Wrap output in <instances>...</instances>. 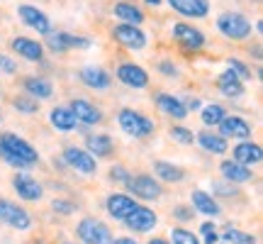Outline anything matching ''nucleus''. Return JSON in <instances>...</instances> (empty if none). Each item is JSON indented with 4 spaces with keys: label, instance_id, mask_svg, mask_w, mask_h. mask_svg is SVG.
<instances>
[{
    "label": "nucleus",
    "instance_id": "obj_46",
    "mask_svg": "<svg viewBox=\"0 0 263 244\" xmlns=\"http://www.w3.org/2000/svg\"><path fill=\"white\" fill-rule=\"evenodd\" d=\"M110 244H139V242H134L132 237H117V239H112Z\"/></svg>",
    "mask_w": 263,
    "mask_h": 244
},
{
    "label": "nucleus",
    "instance_id": "obj_1",
    "mask_svg": "<svg viewBox=\"0 0 263 244\" xmlns=\"http://www.w3.org/2000/svg\"><path fill=\"white\" fill-rule=\"evenodd\" d=\"M0 159L10 164L12 169H29L39 161V154L27 140H22L12 132H5L0 137Z\"/></svg>",
    "mask_w": 263,
    "mask_h": 244
},
{
    "label": "nucleus",
    "instance_id": "obj_6",
    "mask_svg": "<svg viewBox=\"0 0 263 244\" xmlns=\"http://www.w3.org/2000/svg\"><path fill=\"white\" fill-rule=\"evenodd\" d=\"M124 186L132 190V196L139 198V200H159L161 198V183L154 176H146V173H141V176H132Z\"/></svg>",
    "mask_w": 263,
    "mask_h": 244
},
{
    "label": "nucleus",
    "instance_id": "obj_23",
    "mask_svg": "<svg viewBox=\"0 0 263 244\" xmlns=\"http://www.w3.org/2000/svg\"><path fill=\"white\" fill-rule=\"evenodd\" d=\"M190 203H193V210L202 213V215L217 217L222 213V210H219V203H217L207 190H193V193H190Z\"/></svg>",
    "mask_w": 263,
    "mask_h": 244
},
{
    "label": "nucleus",
    "instance_id": "obj_16",
    "mask_svg": "<svg viewBox=\"0 0 263 244\" xmlns=\"http://www.w3.org/2000/svg\"><path fill=\"white\" fill-rule=\"evenodd\" d=\"M17 12H20V18H22V22H25L27 27L37 29V34H47V32H51L49 18L39 8H34V5H20Z\"/></svg>",
    "mask_w": 263,
    "mask_h": 244
},
{
    "label": "nucleus",
    "instance_id": "obj_30",
    "mask_svg": "<svg viewBox=\"0 0 263 244\" xmlns=\"http://www.w3.org/2000/svg\"><path fill=\"white\" fill-rule=\"evenodd\" d=\"M49 120H51V125H54L59 132H71V130H76V125H78L73 113H71L68 108H54V110L49 113Z\"/></svg>",
    "mask_w": 263,
    "mask_h": 244
},
{
    "label": "nucleus",
    "instance_id": "obj_36",
    "mask_svg": "<svg viewBox=\"0 0 263 244\" xmlns=\"http://www.w3.org/2000/svg\"><path fill=\"white\" fill-rule=\"evenodd\" d=\"M171 140H176L178 144H193L195 142V134L188 127H180V125H173L171 127Z\"/></svg>",
    "mask_w": 263,
    "mask_h": 244
},
{
    "label": "nucleus",
    "instance_id": "obj_11",
    "mask_svg": "<svg viewBox=\"0 0 263 244\" xmlns=\"http://www.w3.org/2000/svg\"><path fill=\"white\" fill-rule=\"evenodd\" d=\"M47 37V47L51 49V51H57V54H64L66 49L71 47H90V42L83 37H73V34H68V32H47L44 34Z\"/></svg>",
    "mask_w": 263,
    "mask_h": 244
},
{
    "label": "nucleus",
    "instance_id": "obj_22",
    "mask_svg": "<svg viewBox=\"0 0 263 244\" xmlns=\"http://www.w3.org/2000/svg\"><path fill=\"white\" fill-rule=\"evenodd\" d=\"M168 5L176 12L185 15V18H205L210 12V3L207 0H168Z\"/></svg>",
    "mask_w": 263,
    "mask_h": 244
},
{
    "label": "nucleus",
    "instance_id": "obj_26",
    "mask_svg": "<svg viewBox=\"0 0 263 244\" xmlns=\"http://www.w3.org/2000/svg\"><path fill=\"white\" fill-rule=\"evenodd\" d=\"M195 142L207 151V154H227V140L217 132H200L195 137Z\"/></svg>",
    "mask_w": 263,
    "mask_h": 244
},
{
    "label": "nucleus",
    "instance_id": "obj_39",
    "mask_svg": "<svg viewBox=\"0 0 263 244\" xmlns=\"http://www.w3.org/2000/svg\"><path fill=\"white\" fill-rule=\"evenodd\" d=\"M51 210L59 213V215H71L76 210V205L71 200H64V198H54V203H51Z\"/></svg>",
    "mask_w": 263,
    "mask_h": 244
},
{
    "label": "nucleus",
    "instance_id": "obj_13",
    "mask_svg": "<svg viewBox=\"0 0 263 244\" xmlns=\"http://www.w3.org/2000/svg\"><path fill=\"white\" fill-rule=\"evenodd\" d=\"M112 37L127 49H144L146 47V34L134 25H117L112 29Z\"/></svg>",
    "mask_w": 263,
    "mask_h": 244
},
{
    "label": "nucleus",
    "instance_id": "obj_31",
    "mask_svg": "<svg viewBox=\"0 0 263 244\" xmlns=\"http://www.w3.org/2000/svg\"><path fill=\"white\" fill-rule=\"evenodd\" d=\"M112 12L120 20H124V25H134V27H139L141 22H144V12H141L139 8L129 5V3H117Z\"/></svg>",
    "mask_w": 263,
    "mask_h": 244
},
{
    "label": "nucleus",
    "instance_id": "obj_38",
    "mask_svg": "<svg viewBox=\"0 0 263 244\" xmlns=\"http://www.w3.org/2000/svg\"><path fill=\"white\" fill-rule=\"evenodd\" d=\"M229 71L239 78V81H244V78H251V68L246 64H241L239 59H229Z\"/></svg>",
    "mask_w": 263,
    "mask_h": 244
},
{
    "label": "nucleus",
    "instance_id": "obj_9",
    "mask_svg": "<svg viewBox=\"0 0 263 244\" xmlns=\"http://www.w3.org/2000/svg\"><path fill=\"white\" fill-rule=\"evenodd\" d=\"M124 225L129 227V230H134V232H151L154 227L159 225V217H156V213L151 207L137 205V210L124 220Z\"/></svg>",
    "mask_w": 263,
    "mask_h": 244
},
{
    "label": "nucleus",
    "instance_id": "obj_49",
    "mask_svg": "<svg viewBox=\"0 0 263 244\" xmlns=\"http://www.w3.org/2000/svg\"><path fill=\"white\" fill-rule=\"evenodd\" d=\"M0 117H3V115H0Z\"/></svg>",
    "mask_w": 263,
    "mask_h": 244
},
{
    "label": "nucleus",
    "instance_id": "obj_29",
    "mask_svg": "<svg viewBox=\"0 0 263 244\" xmlns=\"http://www.w3.org/2000/svg\"><path fill=\"white\" fill-rule=\"evenodd\" d=\"M154 173L161 181H168V183H180L185 179V171L180 169L178 164H171V161H154Z\"/></svg>",
    "mask_w": 263,
    "mask_h": 244
},
{
    "label": "nucleus",
    "instance_id": "obj_4",
    "mask_svg": "<svg viewBox=\"0 0 263 244\" xmlns=\"http://www.w3.org/2000/svg\"><path fill=\"white\" fill-rule=\"evenodd\" d=\"M217 27H219V32L224 34V37L229 39H246L249 34H251V22L246 20V15H241V12H222L219 15V20H217Z\"/></svg>",
    "mask_w": 263,
    "mask_h": 244
},
{
    "label": "nucleus",
    "instance_id": "obj_10",
    "mask_svg": "<svg viewBox=\"0 0 263 244\" xmlns=\"http://www.w3.org/2000/svg\"><path fill=\"white\" fill-rule=\"evenodd\" d=\"M173 39L178 42L183 49H200L202 44H205V34L200 32V29L190 27V25H185V22H178V25H173Z\"/></svg>",
    "mask_w": 263,
    "mask_h": 244
},
{
    "label": "nucleus",
    "instance_id": "obj_24",
    "mask_svg": "<svg viewBox=\"0 0 263 244\" xmlns=\"http://www.w3.org/2000/svg\"><path fill=\"white\" fill-rule=\"evenodd\" d=\"M81 81H83L88 88H95V91H105V88H110V83H112L110 74H107L105 68H98V66L83 68V71H81Z\"/></svg>",
    "mask_w": 263,
    "mask_h": 244
},
{
    "label": "nucleus",
    "instance_id": "obj_7",
    "mask_svg": "<svg viewBox=\"0 0 263 244\" xmlns=\"http://www.w3.org/2000/svg\"><path fill=\"white\" fill-rule=\"evenodd\" d=\"M64 161H66V166L81 171V173H95V171H98V159H93V156L85 149H81V147H66Z\"/></svg>",
    "mask_w": 263,
    "mask_h": 244
},
{
    "label": "nucleus",
    "instance_id": "obj_21",
    "mask_svg": "<svg viewBox=\"0 0 263 244\" xmlns=\"http://www.w3.org/2000/svg\"><path fill=\"white\" fill-rule=\"evenodd\" d=\"M219 171H222V176H224L227 183H246V181L254 179V171L249 169V166H241V164H236L234 159L222 161Z\"/></svg>",
    "mask_w": 263,
    "mask_h": 244
},
{
    "label": "nucleus",
    "instance_id": "obj_17",
    "mask_svg": "<svg viewBox=\"0 0 263 244\" xmlns=\"http://www.w3.org/2000/svg\"><path fill=\"white\" fill-rule=\"evenodd\" d=\"M117 78L129 88H146V83H149V74L137 64H120L117 66Z\"/></svg>",
    "mask_w": 263,
    "mask_h": 244
},
{
    "label": "nucleus",
    "instance_id": "obj_33",
    "mask_svg": "<svg viewBox=\"0 0 263 244\" xmlns=\"http://www.w3.org/2000/svg\"><path fill=\"white\" fill-rule=\"evenodd\" d=\"M222 237H224V242L229 244H256V237L249 235V232H241V230H236V227L227 225L222 230Z\"/></svg>",
    "mask_w": 263,
    "mask_h": 244
},
{
    "label": "nucleus",
    "instance_id": "obj_8",
    "mask_svg": "<svg viewBox=\"0 0 263 244\" xmlns=\"http://www.w3.org/2000/svg\"><path fill=\"white\" fill-rule=\"evenodd\" d=\"M105 210H107L110 217L124 222L137 210V200L132 196H124V193H112V196H107V200H105Z\"/></svg>",
    "mask_w": 263,
    "mask_h": 244
},
{
    "label": "nucleus",
    "instance_id": "obj_44",
    "mask_svg": "<svg viewBox=\"0 0 263 244\" xmlns=\"http://www.w3.org/2000/svg\"><path fill=\"white\" fill-rule=\"evenodd\" d=\"M0 66L8 71V74H15V64L10 61V59H5V57H0Z\"/></svg>",
    "mask_w": 263,
    "mask_h": 244
},
{
    "label": "nucleus",
    "instance_id": "obj_41",
    "mask_svg": "<svg viewBox=\"0 0 263 244\" xmlns=\"http://www.w3.org/2000/svg\"><path fill=\"white\" fill-rule=\"evenodd\" d=\"M193 213H195V210H190V207H185V205H178L176 210H173V215L178 217L180 222H188V220H193Z\"/></svg>",
    "mask_w": 263,
    "mask_h": 244
},
{
    "label": "nucleus",
    "instance_id": "obj_27",
    "mask_svg": "<svg viewBox=\"0 0 263 244\" xmlns=\"http://www.w3.org/2000/svg\"><path fill=\"white\" fill-rule=\"evenodd\" d=\"M12 49L17 51L22 59H27V61H39L42 59V44L34 42V39H27V37H17L12 39Z\"/></svg>",
    "mask_w": 263,
    "mask_h": 244
},
{
    "label": "nucleus",
    "instance_id": "obj_12",
    "mask_svg": "<svg viewBox=\"0 0 263 244\" xmlns=\"http://www.w3.org/2000/svg\"><path fill=\"white\" fill-rule=\"evenodd\" d=\"M12 186H15V190H17V196L22 198V200H27V203L42 200V196H44V188H42V183H37V181L32 179L29 173H15Z\"/></svg>",
    "mask_w": 263,
    "mask_h": 244
},
{
    "label": "nucleus",
    "instance_id": "obj_32",
    "mask_svg": "<svg viewBox=\"0 0 263 244\" xmlns=\"http://www.w3.org/2000/svg\"><path fill=\"white\" fill-rule=\"evenodd\" d=\"M227 117V110L222 105L210 103V105H200V120L207 127H219V122Z\"/></svg>",
    "mask_w": 263,
    "mask_h": 244
},
{
    "label": "nucleus",
    "instance_id": "obj_3",
    "mask_svg": "<svg viewBox=\"0 0 263 244\" xmlns=\"http://www.w3.org/2000/svg\"><path fill=\"white\" fill-rule=\"evenodd\" d=\"M78 237L83 244H110L112 242V232L98 217H83L78 222Z\"/></svg>",
    "mask_w": 263,
    "mask_h": 244
},
{
    "label": "nucleus",
    "instance_id": "obj_14",
    "mask_svg": "<svg viewBox=\"0 0 263 244\" xmlns=\"http://www.w3.org/2000/svg\"><path fill=\"white\" fill-rule=\"evenodd\" d=\"M219 134L222 137H234V140H249L251 137V125L244 117H236V115H227L224 120L219 122Z\"/></svg>",
    "mask_w": 263,
    "mask_h": 244
},
{
    "label": "nucleus",
    "instance_id": "obj_40",
    "mask_svg": "<svg viewBox=\"0 0 263 244\" xmlns=\"http://www.w3.org/2000/svg\"><path fill=\"white\" fill-rule=\"evenodd\" d=\"M129 179H132V173L124 166H120V164L110 169V181H115V183H127Z\"/></svg>",
    "mask_w": 263,
    "mask_h": 244
},
{
    "label": "nucleus",
    "instance_id": "obj_45",
    "mask_svg": "<svg viewBox=\"0 0 263 244\" xmlns=\"http://www.w3.org/2000/svg\"><path fill=\"white\" fill-rule=\"evenodd\" d=\"M185 105V110H197L200 108V100L197 98H188V103H183Z\"/></svg>",
    "mask_w": 263,
    "mask_h": 244
},
{
    "label": "nucleus",
    "instance_id": "obj_35",
    "mask_svg": "<svg viewBox=\"0 0 263 244\" xmlns=\"http://www.w3.org/2000/svg\"><path fill=\"white\" fill-rule=\"evenodd\" d=\"M12 105H15L22 115H34L39 110V100L29 98V95H20V98H15V100H12Z\"/></svg>",
    "mask_w": 263,
    "mask_h": 244
},
{
    "label": "nucleus",
    "instance_id": "obj_20",
    "mask_svg": "<svg viewBox=\"0 0 263 244\" xmlns=\"http://www.w3.org/2000/svg\"><path fill=\"white\" fill-rule=\"evenodd\" d=\"M156 105H159L161 113L173 117V120H185V117H188V110H185L183 100L173 98L171 93H159L156 95Z\"/></svg>",
    "mask_w": 263,
    "mask_h": 244
},
{
    "label": "nucleus",
    "instance_id": "obj_28",
    "mask_svg": "<svg viewBox=\"0 0 263 244\" xmlns=\"http://www.w3.org/2000/svg\"><path fill=\"white\" fill-rule=\"evenodd\" d=\"M217 88H219V93L227 95V98H241V95H244V83H241L232 71H224V74L217 78Z\"/></svg>",
    "mask_w": 263,
    "mask_h": 244
},
{
    "label": "nucleus",
    "instance_id": "obj_25",
    "mask_svg": "<svg viewBox=\"0 0 263 244\" xmlns=\"http://www.w3.org/2000/svg\"><path fill=\"white\" fill-rule=\"evenodd\" d=\"M25 95L29 98H34V100H47L54 95V85L49 83L47 78H37V76H32V78H25Z\"/></svg>",
    "mask_w": 263,
    "mask_h": 244
},
{
    "label": "nucleus",
    "instance_id": "obj_43",
    "mask_svg": "<svg viewBox=\"0 0 263 244\" xmlns=\"http://www.w3.org/2000/svg\"><path fill=\"white\" fill-rule=\"evenodd\" d=\"M159 71L163 76H178V68L171 64V61H161V64H159Z\"/></svg>",
    "mask_w": 263,
    "mask_h": 244
},
{
    "label": "nucleus",
    "instance_id": "obj_48",
    "mask_svg": "<svg viewBox=\"0 0 263 244\" xmlns=\"http://www.w3.org/2000/svg\"><path fill=\"white\" fill-rule=\"evenodd\" d=\"M149 5H161V0H146Z\"/></svg>",
    "mask_w": 263,
    "mask_h": 244
},
{
    "label": "nucleus",
    "instance_id": "obj_34",
    "mask_svg": "<svg viewBox=\"0 0 263 244\" xmlns=\"http://www.w3.org/2000/svg\"><path fill=\"white\" fill-rule=\"evenodd\" d=\"M171 244H202L200 237H195L188 230H180V227H173L171 230Z\"/></svg>",
    "mask_w": 263,
    "mask_h": 244
},
{
    "label": "nucleus",
    "instance_id": "obj_15",
    "mask_svg": "<svg viewBox=\"0 0 263 244\" xmlns=\"http://www.w3.org/2000/svg\"><path fill=\"white\" fill-rule=\"evenodd\" d=\"M68 110L73 113L76 122H83V125H98V122H103V113H100V108H95L93 103H88V100H83V98L71 100Z\"/></svg>",
    "mask_w": 263,
    "mask_h": 244
},
{
    "label": "nucleus",
    "instance_id": "obj_19",
    "mask_svg": "<svg viewBox=\"0 0 263 244\" xmlns=\"http://www.w3.org/2000/svg\"><path fill=\"white\" fill-rule=\"evenodd\" d=\"M232 156H234L236 164H241V166H254L261 161V147L256 144V142L246 140V142H239L234 149H232Z\"/></svg>",
    "mask_w": 263,
    "mask_h": 244
},
{
    "label": "nucleus",
    "instance_id": "obj_2",
    "mask_svg": "<svg viewBox=\"0 0 263 244\" xmlns=\"http://www.w3.org/2000/svg\"><path fill=\"white\" fill-rule=\"evenodd\" d=\"M117 122H120V127H122L124 134H129V137H134V140L151 137V134H154V130H156L154 120H149L146 115L137 113V110H132V108H124V110H120V115H117Z\"/></svg>",
    "mask_w": 263,
    "mask_h": 244
},
{
    "label": "nucleus",
    "instance_id": "obj_42",
    "mask_svg": "<svg viewBox=\"0 0 263 244\" xmlns=\"http://www.w3.org/2000/svg\"><path fill=\"white\" fill-rule=\"evenodd\" d=\"M215 188H217V193L219 196H236V188H234V183H215Z\"/></svg>",
    "mask_w": 263,
    "mask_h": 244
},
{
    "label": "nucleus",
    "instance_id": "obj_47",
    "mask_svg": "<svg viewBox=\"0 0 263 244\" xmlns=\"http://www.w3.org/2000/svg\"><path fill=\"white\" fill-rule=\"evenodd\" d=\"M149 244H171L168 239H161V237H154V239H149Z\"/></svg>",
    "mask_w": 263,
    "mask_h": 244
},
{
    "label": "nucleus",
    "instance_id": "obj_5",
    "mask_svg": "<svg viewBox=\"0 0 263 244\" xmlns=\"http://www.w3.org/2000/svg\"><path fill=\"white\" fill-rule=\"evenodd\" d=\"M0 222H5V225L25 232V230H29V225H32V217H29L27 210L20 207L17 203L0 198Z\"/></svg>",
    "mask_w": 263,
    "mask_h": 244
},
{
    "label": "nucleus",
    "instance_id": "obj_37",
    "mask_svg": "<svg viewBox=\"0 0 263 244\" xmlns=\"http://www.w3.org/2000/svg\"><path fill=\"white\" fill-rule=\"evenodd\" d=\"M200 237H202V242L205 244H217L219 242V232H217L215 222H202V227H200Z\"/></svg>",
    "mask_w": 263,
    "mask_h": 244
},
{
    "label": "nucleus",
    "instance_id": "obj_18",
    "mask_svg": "<svg viewBox=\"0 0 263 244\" xmlns=\"http://www.w3.org/2000/svg\"><path fill=\"white\" fill-rule=\"evenodd\" d=\"M85 151L93 159H105L115 151V142L110 134H88L85 137Z\"/></svg>",
    "mask_w": 263,
    "mask_h": 244
}]
</instances>
